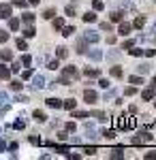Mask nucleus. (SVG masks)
Returning a JSON list of instances; mask_svg holds the SVG:
<instances>
[{
	"label": "nucleus",
	"instance_id": "f257e3e1",
	"mask_svg": "<svg viewBox=\"0 0 156 160\" xmlns=\"http://www.w3.org/2000/svg\"><path fill=\"white\" fill-rule=\"evenodd\" d=\"M135 126V120H133L131 115H120V120H118V128H133Z\"/></svg>",
	"mask_w": 156,
	"mask_h": 160
},
{
	"label": "nucleus",
	"instance_id": "f03ea898",
	"mask_svg": "<svg viewBox=\"0 0 156 160\" xmlns=\"http://www.w3.org/2000/svg\"><path fill=\"white\" fill-rule=\"evenodd\" d=\"M96 98H98V96H96L94 90H84V100L88 102V105H94Z\"/></svg>",
	"mask_w": 156,
	"mask_h": 160
},
{
	"label": "nucleus",
	"instance_id": "7ed1b4c3",
	"mask_svg": "<svg viewBox=\"0 0 156 160\" xmlns=\"http://www.w3.org/2000/svg\"><path fill=\"white\" fill-rule=\"evenodd\" d=\"M131 30H133V26H131V24L122 22L120 28H118V34H120V37H128V34H131Z\"/></svg>",
	"mask_w": 156,
	"mask_h": 160
},
{
	"label": "nucleus",
	"instance_id": "20e7f679",
	"mask_svg": "<svg viewBox=\"0 0 156 160\" xmlns=\"http://www.w3.org/2000/svg\"><path fill=\"white\" fill-rule=\"evenodd\" d=\"M11 17V4H0V19H9Z\"/></svg>",
	"mask_w": 156,
	"mask_h": 160
},
{
	"label": "nucleus",
	"instance_id": "39448f33",
	"mask_svg": "<svg viewBox=\"0 0 156 160\" xmlns=\"http://www.w3.org/2000/svg\"><path fill=\"white\" fill-rule=\"evenodd\" d=\"M141 98H143V100H154V86L145 88L143 92H141Z\"/></svg>",
	"mask_w": 156,
	"mask_h": 160
},
{
	"label": "nucleus",
	"instance_id": "423d86ee",
	"mask_svg": "<svg viewBox=\"0 0 156 160\" xmlns=\"http://www.w3.org/2000/svg\"><path fill=\"white\" fill-rule=\"evenodd\" d=\"M62 77H66V79H71V77H73V79H75V77H77V68H75V66H66Z\"/></svg>",
	"mask_w": 156,
	"mask_h": 160
},
{
	"label": "nucleus",
	"instance_id": "0eeeda50",
	"mask_svg": "<svg viewBox=\"0 0 156 160\" xmlns=\"http://www.w3.org/2000/svg\"><path fill=\"white\" fill-rule=\"evenodd\" d=\"M45 102H47V107H51V109H60V107H62V100L60 98H47Z\"/></svg>",
	"mask_w": 156,
	"mask_h": 160
},
{
	"label": "nucleus",
	"instance_id": "6e6552de",
	"mask_svg": "<svg viewBox=\"0 0 156 160\" xmlns=\"http://www.w3.org/2000/svg\"><path fill=\"white\" fill-rule=\"evenodd\" d=\"M32 86H34V90H41V88L45 86V79H43L41 75H36L34 79H32Z\"/></svg>",
	"mask_w": 156,
	"mask_h": 160
},
{
	"label": "nucleus",
	"instance_id": "1a4fd4ad",
	"mask_svg": "<svg viewBox=\"0 0 156 160\" xmlns=\"http://www.w3.org/2000/svg\"><path fill=\"white\" fill-rule=\"evenodd\" d=\"M34 34H36L34 26H32V24H28V28H26V30H24V37H26V38H32V37H34Z\"/></svg>",
	"mask_w": 156,
	"mask_h": 160
},
{
	"label": "nucleus",
	"instance_id": "9d476101",
	"mask_svg": "<svg viewBox=\"0 0 156 160\" xmlns=\"http://www.w3.org/2000/svg\"><path fill=\"white\" fill-rule=\"evenodd\" d=\"M84 22H86V24H94V22H96V13H90V11H88L84 15Z\"/></svg>",
	"mask_w": 156,
	"mask_h": 160
},
{
	"label": "nucleus",
	"instance_id": "9b49d317",
	"mask_svg": "<svg viewBox=\"0 0 156 160\" xmlns=\"http://www.w3.org/2000/svg\"><path fill=\"white\" fill-rule=\"evenodd\" d=\"M0 58H2L4 62H9L13 58V51L11 49H2V51H0Z\"/></svg>",
	"mask_w": 156,
	"mask_h": 160
},
{
	"label": "nucleus",
	"instance_id": "f8f14e48",
	"mask_svg": "<svg viewBox=\"0 0 156 160\" xmlns=\"http://www.w3.org/2000/svg\"><path fill=\"white\" fill-rule=\"evenodd\" d=\"M75 105H77V100H73V98H69V100H64V102H62V107H64V109H69V111L75 109Z\"/></svg>",
	"mask_w": 156,
	"mask_h": 160
},
{
	"label": "nucleus",
	"instance_id": "ddd939ff",
	"mask_svg": "<svg viewBox=\"0 0 156 160\" xmlns=\"http://www.w3.org/2000/svg\"><path fill=\"white\" fill-rule=\"evenodd\" d=\"M109 73H111V77H118V79H120L122 75V66H111V71H109Z\"/></svg>",
	"mask_w": 156,
	"mask_h": 160
},
{
	"label": "nucleus",
	"instance_id": "4468645a",
	"mask_svg": "<svg viewBox=\"0 0 156 160\" xmlns=\"http://www.w3.org/2000/svg\"><path fill=\"white\" fill-rule=\"evenodd\" d=\"M128 81L135 83V86H141V83H143V77H139V75H131V77H128Z\"/></svg>",
	"mask_w": 156,
	"mask_h": 160
},
{
	"label": "nucleus",
	"instance_id": "2eb2a0df",
	"mask_svg": "<svg viewBox=\"0 0 156 160\" xmlns=\"http://www.w3.org/2000/svg\"><path fill=\"white\" fill-rule=\"evenodd\" d=\"M32 115H34V120H36V122H45V120H47V115H45L43 111H39V109H36L34 113H32Z\"/></svg>",
	"mask_w": 156,
	"mask_h": 160
},
{
	"label": "nucleus",
	"instance_id": "dca6fc26",
	"mask_svg": "<svg viewBox=\"0 0 156 160\" xmlns=\"http://www.w3.org/2000/svg\"><path fill=\"white\" fill-rule=\"evenodd\" d=\"M9 77H11V68L0 66V79H9Z\"/></svg>",
	"mask_w": 156,
	"mask_h": 160
},
{
	"label": "nucleus",
	"instance_id": "f3484780",
	"mask_svg": "<svg viewBox=\"0 0 156 160\" xmlns=\"http://www.w3.org/2000/svg\"><path fill=\"white\" fill-rule=\"evenodd\" d=\"M9 28H11V30H17V28H19V19H15V17H9Z\"/></svg>",
	"mask_w": 156,
	"mask_h": 160
},
{
	"label": "nucleus",
	"instance_id": "a211bd4d",
	"mask_svg": "<svg viewBox=\"0 0 156 160\" xmlns=\"http://www.w3.org/2000/svg\"><path fill=\"white\" fill-rule=\"evenodd\" d=\"M86 41H88V43H96V41H98V34H96V32H88V34H86Z\"/></svg>",
	"mask_w": 156,
	"mask_h": 160
},
{
	"label": "nucleus",
	"instance_id": "6ab92c4d",
	"mask_svg": "<svg viewBox=\"0 0 156 160\" xmlns=\"http://www.w3.org/2000/svg\"><path fill=\"white\" fill-rule=\"evenodd\" d=\"M22 19H24L26 24H34V15H32V13H24Z\"/></svg>",
	"mask_w": 156,
	"mask_h": 160
},
{
	"label": "nucleus",
	"instance_id": "aec40b11",
	"mask_svg": "<svg viewBox=\"0 0 156 160\" xmlns=\"http://www.w3.org/2000/svg\"><path fill=\"white\" fill-rule=\"evenodd\" d=\"M84 75H86V77H98V71H96V68H90V66H88V68L84 71Z\"/></svg>",
	"mask_w": 156,
	"mask_h": 160
},
{
	"label": "nucleus",
	"instance_id": "412c9836",
	"mask_svg": "<svg viewBox=\"0 0 156 160\" xmlns=\"http://www.w3.org/2000/svg\"><path fill=\"white\" fill-rule=\"evenodd\" d=\"M54 28H56V30L64 28V19H62V17H56V19H54Z\"/></svg>",
	"mask_w": 156,
	"mask_h": 160
},
{
	"label": "nucleus",
	"instance_id": "4be33fe9",
	"mask_svg": "<svg viewBox=\"0 0 156 160\" xmlns=\"http://www.w3.org/2000/svg\"><path fill=\"white\" fill-rule=\"evenodd\" d=\"M51 148L56 149V152H60V154H66V152H69V148H66V145H56V143H51Z\"/></svg>",
	"mask_w": 156,
	"mask_h": 160
},
{
	"label": "nucleus",
	"instance_id": "5701e85b",
	"mask_svg": "<svg viewBox=\"0 0 156 160\" xmlns=\"http://www.w3.org/2000/svg\"><path fill=\"white\" fill-rule=\"evenodd\" d=\"M73 32H75V28H73V26H66V28H62V34H64V37H71Z\"/></svg>",
	"mask_w": 156,
	"mask_h": 160
},
{
	"label": "nucleus",
	"instance_id": "b1692460",
	"mask_svg": "<svg viewBox=\"0 0 156 160\" xmlns=\"http://www.w3.org/2000/svg\"><path fill=\"white\" fill-rule=\"evenodd\" d=\"M92 7H94V11H103V9H105V4H103L101 0H94V2H92Z\"/></svg>",
	"mask_w": 156,
	"mask_h": 160
},
{
	"label": "nucleus",
	"instance_id": "393cba45",
	"mask_svg": "<svg viewBox=\"0 0 156 160\" xmlns=\"http://www.w3.org/2000/svg\"><path fill=\"white\" fill-rule=\"evenodd\" d=\"M58 66H60V62H58V60H49L47 62V68H51V71H56Z\"/></svg>",
	"mask_w": 156,
	"mask_h": 160
},
{
	"label": "nucleus",
	"instance_id": "a878e982",
	"mask_svg": "<svg viewBox=\"0 0 156 160\" xmlns=\"http://www.w3.org/2000/svg\"><path fill=\"white\" fill-rule=\"evenodd\" d=\"M22 86H24L22 81H11V90H15V92H19V90H22Z\"/></svg>",
	"mask_w": 156,
	"mask_h": 160
},
{
	"label": "nucleus",
	"instance_id": "bb28decb",
	"mask_svg": "<svg viewBox=\"0 0 156 160\" xmlns=\"http://www.w3.org/2000/svg\"><path fill=\"white\" fill-rule=\"evenodd\" d=\"M54 15H56V11H54V9H47V11L43 13V17H45V19H54Z\"/></svg>",
	"mask_w": 156,
	"mask_h": 160
},
{
	"label": "nucleus",
	"instance_id": "cd10ccee",
	"mask_svg": "<svg viewBox=\"0 0 156 160\" xmlns=\"http://www.w3.org/2000/svg\"><path fill=\"white\" fill-rule=\"evenodd\" d=\"M56 53H58V58H66V53H69V51H66V47H58V51H56Z\"/></svg>",
	"mask_w": 156,
	"mask_h": 160
},
{
	"label": "nucleus",
	"instance_id": "c85d7f7f",
	"mask_svg": "<svg viewBox=\"0 0 156 160\" xmlns=\"http://www.w3.org/2000/svg\"><path fill=\"white\" fill-rule=\"evenodd\" d=\"M22 64H26V66H28V64H32V56L24 53V56H22Z\"/></svg>",
	"mask_w": 156,
	"mask_h": 160
},
{
	"label": "nucleus",
	"instance_id": "c756f323",
	"mask_svg": "<svg viewBox=\"0 0 156 160\" xmlns=\"http://www.w3.org/2000/svg\"><path fill=\"white\" fill-rule=\"evenodd\" d=\"M15 45H17V49H28V45H26L24 38H17V43H15Z\"/></svg>",
	"mask_w": 156,
	"mask_h": 160
},
{
	"label": "nucleus",
	"instance_id": "7c9ffc66",
	"mask_svg": "<svg viewBox=\"0 0 156 160\" xmlns=\"http://www.w3.org/2000/svg\"><path fill=\"white\" fill-rule=\"evenodd\" d=\"M13 4H15V7H22V9H26V7H28V0H13Z\"/></svg>",
	"mask_w": 156,
	"mask_h": 160
},
{
	"label": "nucleus",
	"instance_id": "2f4dec72",
	"mask_svg": "<svg viewBox=\"0 0 156 160\" xmlns=\"http://www.w3.org/2000/svg\"><path fill=\"white\" fill-rule=\"evenodd\" d=\"M111 22H122V13H120V11L111 13Z\"/></svg>",
	"mask_w": 156,
	"mask_h": 160
},
{
	"label": "nucleus",
	"instance_id": "473e14b6",
	"mask_svg": "<svg viewBox=\"0 0 156 160\" xmlns=\"http://www.w3.org/2000/svg\"><path fill=\"white\" fill-rule=\"evenodd\" d=\"M143 24H145V19H143V17H137L133 26H135V28H143Z\"/></svg>",
	"mask_w": 156,
	"mask_h": 160
},
{
	"label": "nucleus",
	"instance_id": "72a5a7b5",
	"mask_svg": "<svg viewBox=\"0 0 156 160\" xmlns=\"http://www.w3.org/2000/svg\"><path fill=\"white\" fill-rule=\"evenodd\" d=\"M13 126H15L17 130H24V128H26V122H24V120H17V122L13 124Z\"/></svg>",
	"mask_w": 156,
	"mask_h": 160
},
{
	"label": "nucleus",
	"instance_id": "f704fd0d",
	"mask_svg": "<svg viewBox=\"0 0 156 160\" xmlns=\"http://www.w3.org/2000/svg\"><path fill=\"white\" fill-rule=\"evenodd\" d=\"M133 45H135V41H131V38H128V41H124V43H122V49H131Z\"/></svg>",
	"mask_w": 156,
	"mask_h": 160
},
{
	"label": "nucleus",
	"instance_id": "c9c22d12",
	"mask_svg": "<svg viewBox=\"0 0 156 160\" xmlns=\"http://www.w3.org/2000/svg\"><path fill=\"white\" fill-rule=\"evenodd\" d=\"M128 51H131V56H141V53H143V49H137L135 45H133V47H131Z\"/></svg>",
	"mask_w": 156,
	"mask_h": 160
},
{
	"label": "nucleus",
	"instance_id": "e433bc0d",
	"mask_svg": "<svg viewBox=\"0 0 156 160\" xmlns=\"http://www.w3.org/2000/svg\"><path fill=\"white\" fill-rule=\"evenodd\" d=\"M90 58H92V60H101L103 53H101V51H90Z\"/></svg>",
	"mask_w": 156,
	"mask_h": 160
},
{
	"label": "nucleus",
	"instance_id": "4c0bfd02",
	"mask_svg": "<svg viewBox=\"0 0 156 160\" xmlns=\"http://www.w3.org/2000/svg\"><path fill=\"white\" fill-rule=\"evenodd\" d=\"M7 41H9V32L0 30V43H7Z\"/></svg>",
	"mask_w": 156,
	"mask_h": 160
},
{
	"label": "nucleus",
	"instance_id": "58836bf2",
	"mask_svg": "<svg viewBox=\"0 0 156 160\" xmlns=\"http://www.w3.org/2000/svg\"><path fill=\"white\" fill-rule=\"evenodd\" d=\"M137 71H139L141 75H143V73H148V71H150V64H141V66H139Z\"/></svg>",
	"mask_w": 156,
	"mask_h": 160
},
{
	"label": "nucleus",
	"instance_id": "ea45409f",
	"mask_svg": "<svg viewBox=\"0 0 156 160\" xmlns=\"http://www.w3.org/2000/svg\"><path fill=\"white\" fill-rule=\"evenodd\" d=\"M101 30H107V32H111V24H109V22H103V24H101Z\"/></svg>",
	"mask_w": 156,
	"mask_h": 160
},
{
	"label": "nucleus",
	"instance_id": "a19ab883",
	"mask_svg": "<svg viewBox=\"0 0 156 160\" xmlns=\"http://www.w3.org/2000/svg\"><path fill=\"white\" fill-rule=\"evenodd\" d=\"M124 94H126V96H133V94H137V90H135V88H126Z\"/></svg>",
	"mask_w": 156,
	"mask_h": 160
},
{
	"label": "nucleus",
	"instance_id": "79ce46f5",
	"mask_svg": "<svg viewBox=\"0 0 156 160\" xmlns=\"http://www.w3.org/2000/svg\"><path fill=\"white\" fill-rule=\"evenodd\" d=\"M103 135L107 137V139H113V137H116V130H105V132H103Z\"/></svg>",
	"mask_w": 156,
	"mask_h": 160
},
{
	"label": "nucleus",
	"instance_id": "37998d69",
	"mask_svg": "<svg viewBox=\"0 0 156 160\" xmlns=\"http://www.w3.org/2000/svg\"><path fill=\"white\" fill-rule=\"evenodd\" d=\"M84 152H86V154H88V156H92V154H96V148H94V145H92V148H86Z\"/></svg>",
	"mask_w": 156,
	"mask_h": 160
},
{
	"label": "nucleus",
	"instance_id": "c03bdc74",
	"mask_svg": "<svg viewBox=\"0 0 156 160\" xmlns=\"http://www.w3.org/2000/svg\"><path fill=\"white\" fill-rule=\"evenodd\" d=\"M19 66H22L19 62H13V64H11V71H13V73H17V71H19Z\"/></svg>",
	"mask_w": 156,
	"mask_h": 160
},
{
	"label": "nucleus",
	"instance_id": "a18cd8bd",
	"mask_svg": "<svg viewBox=\"0 0 156 160\" xmlns=\"http://www.w3.org/2000/svg\"><path fill=\"white\" fill-rule=\"evenodd\" d=\"M30 143H32V145H41V139H39V137H30Z\"/></svg>",
	"mask_w": 156,
	"mask_h": 160
},
{
	"label": "nucleus",
	"instance_id": "49530a36",
	"mask_svg": "<svg viewBox=\"0 0 156 160\" xmlns=\"http://www.w3.org/2000/svg\"><path fill=\"white\" fill-rule=\"evenodd\" d=\"M75 128H77V126H75L73 122H69V124H66V130H69V132H75Z\"/></svg>",
	"mask_w": 156,
	"mask_h": 160
},
{
	"label": "nucleus",
	"instance_id": "de8ad7c7",
	"mask_svg": "<svg viewBox=\"0 0 156 160\" xmlns=\"http://www.w3.org/2000/svg\"><path fill=\"white\" fill-rule=\"evenodd\" d=\"M75 118H81V120H84V118H88V113H86V111H77Z\"/></svg>",
	"mask_w": 156,
	"mask_h": 160
},
{
	"label": "nucleus",
	"instance_id": "09e8293b",
	"mask_svg": "<svg viewBox=\"0 0 156 160\" xmlns=\"http://www.w3.org/2000/svg\"><path fill=\"white\" fill-rule=\"evenodd\" d=\"M98 86H101V88H109V81H107V79H101Z\"/></svg>",
	"mask_w": 156,
	"mask_h": 160
},
{
	"label": "nucleus",
	"instance_id": "8fccbe9b",
	"mask_svg": "<svg viewBox=\"0 0 156 160\" xmlns=\"http://www.w3.org/2000/svg\"><path fill=\"white\" fill-rule=\"evenodd\" d=\"M77 51L84 53V51H86V43H79V45H77Z\"/></svg>",
	"mask_w": 156,
	"mask_h": 160
},
{
	"label": "nucleus",
	"instance_id": "3c124183",
	"mask_svg": "<svg viewBox=\"0 0 156 160\" xmlns=\"http://www.w3.org/2000/svg\"><path fill=\"white\" fill-rule=\"evenodd\" d=\"M22 77H24V79H30V77H32V71H30V68H28V71H24V75H22Z\"/></svg>",
	"mask_w": 156,
	"mask_h": 160
},
{
	"label": "nucleus",
	"instance_id": "603ef678",
	"mask_svg": "<svg viewBox=\"0 0 156 160\" xmlns=\"http://www.w3.org/2000/svg\"><path fill=\"white\" fill-rule=\"evenodd\" d=\"M145 158H148V160H154V158H156V152H150V154H145Z\"/></svg>",
	"mask_w": 156,
	"mask_h": 160
},
{
	"label": "nucleus",
	"instance_id": "864d4df0",
	"mask_svg": "<svg viewBox=\"0 0 156 160\" xmlns=\"http://www.w3.org/2000/svg\"><path fill=\"white\" fill-rule=\"evenodd\" d=\"M145 56H148V58H152V56H156V49H148V51H145Z\"/></svg>",
	"mask_w": 156,
	"mask_h": 160
},
{
	"label": "nucleus",
	"instance_id": "5fc2aeb1",
	"mask_svg": "<svg viewBox=\"0 0 156 160\" xmlns=\"http://www.w3.org/2000/svg\"><path fill=\"white\" fill-rule=\"evenodd\" d=\"M122 156V149H113V158H120Z\"/></svg>",
	"mask_w": 156,
	"mask_h": 160
},
{
	"label": "nucleus",
	"instance_id": "6e6d98bb",
	"mask_svg": "<svg viewBox=\"0 0 156 160\" xmlns=\"http://www.w3.org/2000/svg\"><path fill=\"white\" fill-rule=\"evenodd\" d=\"M4 100H7V94H4V92H0V105H4Z\"/></svg>",
	"mask_w": 156,
	"mask_h": 160
},
{
	"label": "nucleus",
	"instance_id": "4d7b16f0",
	"mask_svg": "<svg viewBox=\"0 0 156 160\" xmlns=\"http://www.w3.org/2000/svg\"><path fill=\"white\" fill-rule=\"evenodd\" d=\"M66 15H75V9L73 7H66Z\"/></svg>",
	"mask_w": 156,
	"mask_h": 160
},
{
	"label": "nucleus",
	"instance_id": "13d9d810",
	"mask_svg": "<svg viewBox=\"0 0 156 160\" xmlns=\"http://www.w3.org/2000/svg\"><path fill=\"white\" fill-rule=\"evenodd\" d=\"M17 148H19L17 143H11V145H9V149H11V152H17Z\"/></svg>",
	"mask_w": 156,
	"mask_h": 160
},
{
	"label": "nucleus",
	"instance_id": "bf43d9fd",
	"mask_svg": "<svg viewBox=\"0 0 156 160\" xmlns=\"http://www.w3.org/2000/svg\"><path fill=\"white\" fill-rule=\"evenodd\" d=\"M4 149H7V143H4V141L0 139V152H4Z\"/></svg>",
	"mask_w": 156,
	"mask_h": 160
},
{
	"label": "nucleus",
	"instance_id": "052dcab7",
	"mask_svg": "<svg viewBox=\"0 0 156 160\" xmlns=\"http://www.w3.org/2000/svg\"><path fill=\"white\" fill-rule=\"evenodd\" d=\"M28 4H32V7H34V4H39V0H28Z\"/></svg>",
	"mask_w": 156,
	"mask_h": 160
},
{
	"label": "nucleus",
	"instance_id": "680f3d73",
	"mask_svg": "<svg viewBox=\"0 0 156 160\" xmlns=\"http://www.w3.org/2000/svg\"><path fill=\"white\" fill-rule=\"evenodd\" d=\"M152 86H154V88H156V77H154V81H152Z\"/></svg>",
	"mask_w": 156,
	"mask_h": 160
},
{
	"label": "nucleus",
	"instance_id": "e2e57ef3",
	"mask_svg": "<svg viewBox=\"0 0 156 160\" xmlns=\"http://www.w3.org/2000/svg\"><path fill=\"white\" fill-rule=\"evenodd\" d=\"M154 105H156V102H154Z\"/></svg>",
	"mask_w": 156,
	"mask_h": 160
}]
</instances>
